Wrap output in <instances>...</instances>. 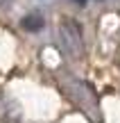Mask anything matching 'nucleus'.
<instances>
[{
    "label": "nucleus",
    "instance_id": "nucleus-1",
    "mask_svg": "<svg viewBox=\"0 0 120 123\" xmlns=\"http://www.w3.org/2000/svg\"><path fill=\"white\" fill-rule=\"evenodd\" d=\"M59 37H61V43H63V48H66V53L70 57H82V53H84V39H82L79 23L73 21V18H63L61 25H59Z\"/></svg>",
    "mask_w": 120,
    "mask_h": 123
},
{
    "label": "nucleus",
    "instance_id": "nucleus-2",
    "mask_svg": "<svg viewBox=\"0 0 120 123\" xmlns=\"http://www.w3.org/2000/svg\"><path fill=\"white\" fill-rule=\"evenodd\" d=\"M43 25H45V21H43L41 14H27V16L21 21V27L25 32H41Z\"/></svg>",
    "mask_w": 120,
    "mask_h": 123
},
{
    "label": "nucleus",
    "instance_id": "nucleus-3",
    "mask_svg": "<svg viewBox=\"0 0 120 123\" xmlns=\"http://www.w3.org/2000/svg\"><path fill=\"white\" fill-rule=\"evenodd\" d=\"M75 2H77V5H84V2H86V0H75Z\"/></svg>",
    "mask_w": 120,
    "mask_h": 123
}]
</instances>
